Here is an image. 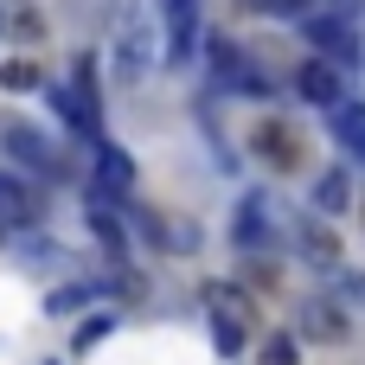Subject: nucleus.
Wrapping results in <instances>:
<instances>
[{
    "instance_id": "obj_24",
    "label": "nucleus",
    "mask_w": 365,
    "mask_h": 365,
    "mask_svg": "<svg viewBox=\"0 0 365 365\" xmlns=\"http://www.w3.org/2000/svg\"><path fill=\"white\" fill-rule=\"evenodd\" d=\"M237 6H244V13H269V0H237Z\"/></svg>"
},
{
    "instance_id": "obj_12",
    "label": "nucleus",
    "mask_w": 365,
    "mask_h": 365,
    "mask_svg": "<svg viewBox=\"0 0 365 365\" xmlns=\"http://www.w3.org/2000/svg\"><path fill=\"white\" fill-rule=\"evenodd\" d=\"M32 218H38V199L26 192V180L0 173V231H32Z\"/></svg>"
},
{
    "instance_id": "obj_21",
    "label": "nucleus",
    "mask_w": 365,
    "mask_h": 365,
    "mask_svg": "<svg viewBox=\"0 0 365 365\" xmlns=\"http://www.w3.org/2000/svg\"><path fill=\"white\" fill-rule=\"evenodd\" d=\"M109 327H115V314H90V321L71 334V346H77V353H90L96 340H109Z\"/></svg>"
},
{
    "instance_id": "obj_14",
    "label": "nucleus",
    "mask_w": 365,
    "mask_h": 365,
    "mask_svg": "<svg viewBox=\"0 0 365 365\" xmlns=\"http://www.w3.org/2000/svg\"><path fill=\"white\" fill-rule=\"evenodd\" d=\"M295 237H302V257H308L314 269H327V276L340 269V244H334L327 225H295Z\"/></svg>"
},
{
    "instance_id": "obj_17",
    "label": "nucleus",
    "mask_w": 365,
    "mask_h": 365,
    "mask_svg": "<svg viewBox=\"0 0 365 365\" xmlns=\"http://www.w3.org/2000/svg\"><path fill=\"white\" fill-rule=\"evenodd\" d=\"M96 295H103V282H71V289H51L45 308H51V314H71V308H83V302H96Z\"/></svg>"
},
{
    "instance_id": "obj_19",
    "label": "nucleus",
    "mask_w": 365,
    "mask_h": 365,
    "mask_svg": "<svg viewBox=\"0 0 365 365\" xmlns=\"http://www.w3.org/2000/svg\"><path fill=\"white\" fill-rule=\"evenodd\" d=\"M19 257H26V263H45V269H71V257H64L58 244H45V237H38V244L19 237Z\"/></svg>"
},
{
    "instance_id": "obj_15",
    "label": "nucleus",
    "mask_w": 365,
    "mask_h": 365,
    "mask_svg": "<svg viewBox=\"0 0 365 365\" xmlns=\"http://www.w3.org/2000/svg\"><path fill=\"white\" fill-rule=\"evenodd\" d=\"M334 141L353 160H365V103H334Z\"/></svg>"
},
{
    "instance_id": "obj_25",
    "label": "nucleus",
    "mask_w": 365,
    "mask_h": 365,
    "mask_svg": "<svg viewBox=\"0 0 365 365\" xmlns=\"http://www.w3.org/2000/svg\"><path fill=\"white\" fill-rule=\"evenodd\" d=\"M334 6H346V13H359V0H334Z\"/></svg>"
},
{
    "instance_id": "obj_3",
    "label": "nucleus",
    "mask_w": 365,
    "mask_h": 365,
    "mask_svg": "<svg viewBox=\"0 0 365 365\" xmlns=\"http://www.w3.org/2000/svg\"><path fill=\"white\" fill-rule=\"evenodd\" d=\"M302 32H308V45H314L321 58L359 64V32H353V13H346V6H314V13L302 19Z\"/></svg>"
},
{
    "instance_id": "obj_1",
    "label": "nucleus",
    "mask_w": 365,
    "mask_h": 365,
    "mask_svg": "<svg viewBox=\"0 0 365 365\" xmlns=\"http://www.w3.org/2000/svg\"><path fill=\"white\" fill-rule=\"evenodd\" d=\"M154 58H160L154 19L141 13V0H115V19H109V71H115V83L154 77Z\"/></svg>"
},
{
    "instance_id": "obj_7",
    "label": "nucleus",
    "mask_w": 365,
    "mask_h": 365,
    "mask_svg": "<svg viewBox=\"0 0 365 365\" xmlns=\"http://www.w3.org/2000/svg\"><path fill=\"white\" fill-rule=\"evenodd\" d=\"M199 19H205V0H160L167 64H192V51H199Z\"/></svg>"
},
{
    "instance_id": "obj_13",
    "label": "nucleus",
    "mask_w": 365,
    "mask_h": 365,
    "mask_svg": "<svg viewBox=\"0 0 365 365\" xmlns=\"http://www.w3.org/2000/svg\"><path fill=\"white\" fill-rule=\"evenodd\" d=\"M71 96H77V109L90 115V128H103V90H96V58H77V64H71Z\"/></svg>"
},
{
    "instance_id": "obj_23",
    "label": "nucleus",
    "mask_w": 365,
    "mask_h": 365,
    "mask_svg": "<svg viewBox=\"0 0 365 365\" xmlns=\"http://www.w3.org/2000/svg\"><path fill=\"white\" fill-rule=\"evenodd\" d=\"M263 365H295V346H289V340H269V353H263Z\"/></svg>"
},
{
    "instance_id": "obj_20",
    "label": "nucleus",
    "mask_w": 365,
    "mask_h": 365,
    "mask_svg": "<svg viewBox=\"0 0 365 365\" xmlns=\"http://www.w3.org/2000/svg\"><path fill=\"white\" fill-rule=\"evenodd\" d=\"M314 205H321V212H340V205H346V173H321Z\"/></svg>"
},
{
    "instance_id": "obj_16",
    "label": "nucleus",
    "mask_w": 365,
    "mask_h": 365,
    "mask_svg": "<svg viewBox=\"0 0 365 365\" xmlns=\"http://www.w3.org/2000/svg\"><path fill=\"white\" fill-rule=\"evenodd\" d=\"M0 32H6V38H26V45H32V38L45 32V19H38L32 6H6V13H0Z\"/></svg>"
},
{
    "instance_id": "obj_8",
    "label": "nucleus",
    "mask_w": 365,
    "mask_h": 365,
    "mask_svg": "<svg viewBox=\"0 0 365 365\" xmlns=\"http://www.w3.org/2000/svg\"><path fill=\"white\" fill-rule=\"evenodd\" d=\"M295 334H302V340H321V346H340V340H346V314H340L334 302L308 295V302L295 308Z\"/></svg>"
},
{
    "instance_id": "obj_18",
    "label": "nucleus",
    "mask_w": 365,
    "mask_h": 365,
    "mask_svg": "<svg viewBox=\"0 0 365 365\" xmlns=\"http://www.w3.org/2000/svg\"><path fill=\"white\" fill-rule=\"evenodd\" d=\"M0 90H13V96H26V90H45V77H38V64H26V58H13V64H0Z\"/></svg>"
},
{
    "instance_id": "obj_5",
    "label": "nucleus",
    "mask_w": 365,
    "mask_h": 365,
    "mask_svg": "<svg viewBox=\"0 0 365 365\" xmlns=\"http://www.w3.org/2000/svg\"><path fill=\"white\" fill-rule=\"evenodd\" d=\"M205 64H212V83L218 90H231V96H269V77H257V64L231 38H212L205 45Z\"/></svg>"
},
{
    "instance_id": "obj_2",
    "label": "nucleus",
    "mask_w": 365,
    "mask_h": 365,
    "mask_svg": "<svg viewBox=\"0 0 365 365\" xmlns=\"http://www.w3.org/2000/svg\"><path fill=\"white\" fill-rule=\"evenodd\" d=\"M205 321H212V346H218L225 359H237V353L250 346L257 302H250L237 282H218V289H205Z\"/></svg>"
},
{
    "instance_id": "obj_22",
    "label": "nucleus",
    "mask_w": 365,
    "mask_h": 365,
    "mask_svg": "<svg viewBox=\"0 0 365 365\" xmlns=\"http://www.w3.org/2000/svg\"><path fill=\"white\" fill-rule=\"evenodd\" d=\"M314 6H321V0H269V13H276V19H295V26H302Z\"/></svg>"
},
{
    "instance_id": "obj_11",
    "label": "nucleus",
    "mask_w": 365,
    "mask_h": 365,
    "mask_svg": "<svg viewBox=\"0 0 365 365\" xmlns=\"http://www.w3.org/2000/svg\"><path fill=\"white\" fill-rule=\"evenodd\" d=\"M90 231H96V244H103L115 263L128 257V231H122V218H115V205H109L103 186H90Z\"/></svg>"
},
{
    "instance_id": "obj_9",
    "label": "nucleus",
    "mask_w": 365,
    "mask_h": 365,
    "mask_svg": "<svg viewBox=\"0 0 365 365\" xmlns=\"http://www.w3.org/2000/svg\"><path fill=\"white\" fill-rule=\"evenodd\" d=\"M295 90H302V96H308L314 109H334V103H340V64L314 51V58L302 64V77H295Z\"/></svg>"
},
{
    "instance_id": "obj_10",
    "label": "nucleus",
    "mask_w": 365,
    "mask_h": 365,
    "mask_svg": "<svg viewBox=\"0 0 365 365\" xmlns=\"http://www.w3.org/2000/svg\"><path fill=\"white\" fill-rule=\"evenodd\" d=\"M96 186H103L109 199H128V192H135V160H128V148L96 141Z\"/></svg>"
},
{
    "instance_id": "obj_4",
    "label": "nucleus",
    "mask_w": 365,
    "mask_h": 365,
    "mask_svg": "<svg viewBox=\"0 0 365 365\" xmlns=\"http://www.w3.org/2000/svg\"><path fill=\"white\" fill-rule=\"evenodd\" d=\"M0 154H6L19 173H45V180H58V173H64V154H58L38 128H26V122H13V115L0 122Z\"/></svg>"
},
{
    "instance_id": "obj_6",
    "label": "nucleus",
    "mask_w": 365,
    "mask_h": 365,
    "mask_svg": "<svg viewBox=\"0 0 365 365\" xmlns=\"http://www.w3.org/2000/svg\"><path fill=\"white\" fill-rule=\"evenodd\" d=\"M282 231H276V205H269V192H244L237 199V225H231V244L244 250V257H257V250H269Z\"/></svg>"
}]
</instances>
